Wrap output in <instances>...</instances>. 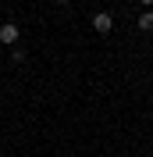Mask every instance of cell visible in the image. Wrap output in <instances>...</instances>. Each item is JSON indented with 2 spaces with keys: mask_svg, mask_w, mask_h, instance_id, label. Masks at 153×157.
Instances as JSON below:
<instances>
[{
  "mask_svg": "<svg viewBox=\"0 0 153 157\" xmlns=\"http://www.w3.org/2000/svg\"><path fill=\"white\" fill-rule=\"evenodd\" d=\"M139 29H143V32H153V11H143V14H139Z\"/></svg>",
  "mask_w": 153,
  "mask_h": 157,
  "instance_id": "3",
  "label": "cell"
},
{
  "mask_svg": "<svg viewBox=\"0 0 153 157\" xmlns=\"http://www.w3.org/2000/svg\"><path fill=\"white\" fill-rule=\"evenodd\" d=\"M0 43H7V47L18 43V25H14V21H4V25H0Z\"/></svg>",
  "mask_w": 153,
  "mask_h": 157,
  "instance_id": "1",
  "label": "cell"
},
{
  "mask_svg": "<svg viewBox=\"0 0 153 157\" xmlns=\"http://www.w3.org/2000/svg\"><path fill=\"white\" fill-rule=\"evenodd\" d=\"M139 4H143V7H150V4H153V0H139Z\"/></svg>",
  "mask_w": 153,
  "mask_h": 157,
  "instance_id": "4",
  "label": "cell"
},
{
  "mask_svg": "<svg viewBox=\"0 0 153 157\" xmlns=\"http://www.w3.org/2000/svg\"><path fill=\"white\" fill-rule=\"evenodd\" d=\"M93 29L100 32V36H107V32L114 29V18H110L107 11H100V14H96V18H93Z\"/></svg>",
  "mask_w": 153,
  "mask_h": 157,
  "instance_id": "2",
  "label": "cell"
},
{
  "mask_svg": "<svg viewBox=\"0 0 153 157\" xmlns=\"http://www.w3.org/2000/svg\"><path fill=\"white\" fill-rule=\"evenodd\" d=\"M57 4H68V0H57Z\"/></svg>",
  "mask_w": 153,
  "mask_h": 157,
  "instance_id": "5",
  "label": "cell"
}]
</instances>
